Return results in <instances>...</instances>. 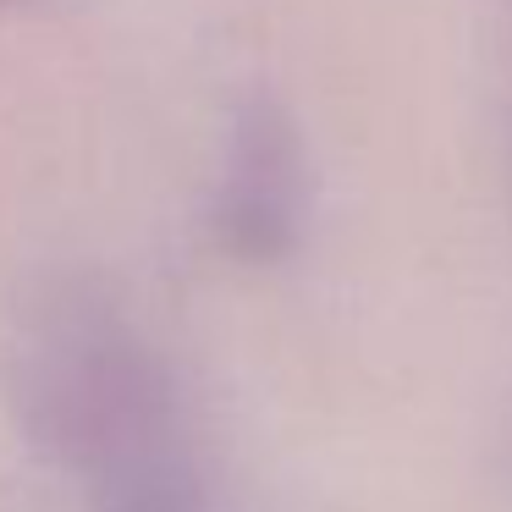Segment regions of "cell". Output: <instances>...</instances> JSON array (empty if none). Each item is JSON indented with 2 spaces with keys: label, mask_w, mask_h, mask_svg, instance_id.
Wrapping results in <instances>:
<instances>
[{
  "label": "cell",
  "mask_w": 512,
  "mask_h": 512,
  "mask_svg": "<svg viewBox=\"0 0 512 512\" xmlns=\"http://www.w3.org/2000/svg\"><path fill=\"white\" fill-rule=\"evenodd\" d=\"M12 402L39 452L78 479L193 419L177 369L94 287H56L23 314Z\"/></svg>",
  "instance_id": "6da1fadb"
},
{
  "label": "cell",
  "mask_w": 512,
  "mask_h": 512,
  "mask_svg": "<svg viewBox=\"0 0 512 512\" xmlns=\"http://www.w3.org/2000/svg\"><path fill=\"white\" fill-rule=\"evenodd\" d=\"M94 512H232L226 485L204 452L199 430L182 424L166 441L133 446V457L105 463L94 479H83Z\"/></svg>",
  "instance_id": "3957f363"
},
{
  "label": "cell",
  "mask_w": 512,
  "mask_h": 512,
  "mask_svg": "<svg viewBox=\"0 0 512 512\" xmlns=\"http://www.w3.org/2000/svg\"><path fill=\"white\" fill-rule=\"evenodd\" d=\"M309 221V160L287 105L248 94L226 127L221 177L210 199V226L237 259H287Z\"/></svg>",
  "instance_id": "7a4b0ae2"
}]
</instances>
